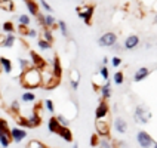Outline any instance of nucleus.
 Returning a JSON list of instances; mask_svg holds the SVG:
<instances>
[{
    "mask_svg": "<svg viewBox=\"0 0 157 148\" xmlns=\"http://www.w3.org/2000/svg\"><path fill=\"white\" fill-rule=\"evenodd\" d=\"M2 148H3V147H2Z\"/></svg>",
    "mask_w": 157,
    "mask_h": 148,
    "instance_id": "5fc2aeb1",
    "label": "nucleus"
},
{
    "mask_svg": "<svg viewBox=\"0 0 157 148\" xmlns=\"http://www.w3.org/2000/svg\"><path fill=\"white\" fill-rule=\"evenodd\" d=\"M113 126H114V131L117 132L119 135H124L128 132V122L123 117H116L113 122Z\"/></svg>",
    "mask_w": 157,
    "mask_h": 148,
    "instance_id": "ddd939ff",
    "label": "nucleus"
},
{
    "mask_svg": "<svg viewBox=\"0 0 157 148\" xmlns=\"http://www.w3.org/2000/svg\"><path fill=\"white\" fill-rule=\"evenodd\" d=\"M56 135H59L61 139L65 141V142H73V132H71L70 127H67V126H61Z\"/></svg>",
    "mask_w": 157,
    "mask_h": 148,
    "instance_id": "6ab92c4d",
    "label": "nucleus"
},
{
    "mask_svg": "<svg viewBox=\"0 0 157 148\" xmlns=\"http://www.w3.org/2000/svg\"><path fill=\"white\" fill-rule=\"evenodd\" d=\"M19 83L21 86L25 89H36V87L42 86V73L39 68L31 67L28 70L22 71L19 76Z\"/></svg>",
    "mask_w": 157,
    "mask_h": 148,
    "instance_id": "f257e3e1",
    "label": "nucleus"
},
{
    "mask_svg": "<svg viewBox=\"0 0 157 148\" xmlns=\"http://www.w3.org/2000/svg\"><path fill=\"white\" fill-rule=\"evenodd\" d=\"M59 127H61V124L58 122V119H56L55 116H52V117L49 119V122H48V131L51 132V133H58Z\"/></svg>",
    "mask_w": 157,
    "mask_h": 148,
    "instance_id": "412c9836",
    "label": "nucleus"
},
{
    "mask_svg": "<svg viewBox=\"0 0 157 148\" xmlns=\"http://www.w3.org/2000/svg\"><path fill=\"white\" fill-rule=\"evenodd\" d=\"M30 58H31V65L36 67V68H39V70H43L46 67H49L48 65V62L46 59H43V56L40 55V53H37L36 51H30Z\"/></svg>",
    "mask_w": 157,
    "mask_h": 148,
    "instance_id": "1a4fd4ad",
    "label": "nucleus"
},
{
    "mask_svg": "<svg viewBox=\"0 0 157 148\" xmlns=\"http://www.w3.org/2000/svg\"><path fill=\"white\" fill-rule=\"evenodd\" d=\"M136 142H138V145H140L141 148H150L154 145L153 136L145 131H140L136 133Z\"/></svg>",
    "mask_w": 157,
    "mask_h": 148,
    "instance_id": "423d86ee",
    "label": "nucleus"
},
{
    "mask_svg": "<svg viewBox=\"0 0 157 148\" xmlns=\"http://www.w3.org/2000/svg\"><path fill=\"white\" fill-rule=\"evenodd\" d=\"M153 22H154V24H156V25H157V12H156V13H154V18H153Z\"/></svg>",
    "mask_w": 157,
    "mask_h": 148,
    "instance_id": "8fccbe9b",
    "label": "nucleus"
},
{
    "mask_svg": "<svg viewBox=\"0 0 157 148\" xmlns=\"http://www.w3.org/2000/svg\"><path fill=\"white\" fill-rule=\"evenodd\" d=\"M56 119H58V122H59L61 126H67V127L70 126V120H68L67 117H64L62 114H58V116H56Z\"/></svg>",
    "mask_w": 157,
    "mask_h": 148,
    "instance_id": "79ce46f5",
    "label": "nucleus"
},
{
    "mask_svg": "<svg viewBox=\"0 0 157 148\" xmlns=\"http://www.w3.org/2000/svg\"><path fill=\"white\" fill-rule=\"evenodd\" d=\"M95 131L98 136L107 138L110 135V123L107 120H95Z\"/></svg>",
    "mask_w": 157,
    "mask_h": 148,
    "instance_id": "9d476101",
    "label": "nucleus"
},
{
    "mask_svg": "<svg viewBox=\"0 0 157 148\" xmlns=\"http://www.w3.org/2000/svg\"><path fill=\"white\" fill-rule=\"evenodd\" d=\"M40 73H42V86H43L46 90H52V89H55V87L59 85L61 80L53 76L51 67H46L43 70H40Z\"/></svg>",
    "mask_w": 157,
    "mask_h": 148,
    "instance_id": "f03ea898",
    "label": "nucleus"
},
{
    "mask_svg": "<svg viewBox=\"0 0 157 148\" xmlns=\"http://www.w3.org/2000/svg\"><path fill=\"white\" fill-rule=\"evenodd\" d=\"M110 114V107L107 104V101H99V104L95 110V120H107Z\"/></svg>",
    "mask_w": 157,
    "mask_h": 148,
    "instance_id": "6e6552de",
    "label": "nucleus"
},
{
    "mask_svg": "<svg viewBox=\"0 0 157 148\" xmlns=\"http://www.w3.org/2000/svg\"><path fill=\"white\" fill-rule=\"evenodd\" d=\"M51 70H52L53 76L56 78H62V65H61V59L58 56H53V61H52V65H51Z\"/></svg>",
    "mask_w": 157,
    "mask_h": 148,
    "instance_id": "a211bd4d",
    "label": "nucleus"
},
{
    "mask_svg": "<svg viewBox=\"0 0 157 148\" xmlns=\"http://www.w3.org/2000/svg\"><path fill=\"white\" fill-rule=\"evenodd\" d=\"M122 58H120V56H113V58H111V59H110V64H111V65H113V67H116V68H117V67H120V65H122Z\"/></svg>",
    "mask_w": 157,
    "mask_h": 148,
    "instance_id": "37998d69",
    "label": "nucleus"
},
{
    "mask_svg": "<svg viewBox=\"0 0 157 148\" xmlns=\"http://www.w3.org/2000/svg\"><path fill=\"white\" fill-rule=\"evenodd\" d=\"M70 85L73 90H77L78 89V85H80V73H77L76 70H73V73H71Z\"/></svg>",
    "mask_w": 157,
    "mask_h": 148,
    "instance_id": "4be33fe9",
    "label": "nucleus"
},
{
    "mask_svg": "<svg viewBox=\"0 0 157 148\" xmlns=\"http://www.w3.org/2000/svg\"><path fill=\"white\" fill-rule=\"evenodd\" d=\"M99 93H101V99H102V101H107V99L111 98V95H113V89H111L110 80H107L104 85L99 86Z\"/></svg>",
    "mask_w": 157,
    "mask_h": 148,
    "instance_id": "dca6fc26",
    "label": "nucleus"
},
{
    "mask_svg": "<svg viewBox=\"0 0 157 148\" xmlns=\"http://www.w3.org/2000/svg\"><path fill=\"white\" fill-rule=\"evenodd\" d=\"M0 98H2V92H0Z\"/></svg>",
    "mask_w": 157,
    "mask_h": 148,
    "instance_id": "864d4df0",
    "label": "nucleus"
},
{
    "mask_svg": "<svg viewBox=\"0 0 157 148\" xmlns=\"http://www.w3.org/2000/svg\"><path fill=\"white\" fill-rule=\"evenodd\" d=\"M0 132H3V133H8V135H10V127H9L8 122H6L5 119H0Z\"/></svg>",
    "mask_w": 157,
    "mask_h": 148,
    "instance_id": "f704fd0d",
    "label": "nucleus"
},
{
    "mask_svg": "<svg viewBox=\"0 0 157 148\" xmlns=\"http://www.w3.org/2000/svg\"><path fill=\"white\" fill-rule=\"evenodd\" d=\"M44 108H46L49 113H55V105H53L52 99H44Z\"/></svg>",
    "mask_w": 157,
    "mask_h": 148,
    "instance_id": "58836bf2",
    "label": "nucleus"
},
{
    "mask_svg": "<svg viewBox=\"0 0 157 148\" xmlns=\"http://www.w3.org/2000/svg\"><path fill=\"white\" fill-rule=\"evenodd\" d=\"M10 142H12V138H10V135L8 133H3V132H0V145L3 148H8L10 145Z\"/></svg>",
    "mask_w": 157,
    "mask_h": 148,
    "instance_id": "cd10ccee",
    "label": "nucleus"
},
{
    "mask_svg": "<svg viewBox=\"0 0 157 148\" xmlns=\"http://www.w3.org/2000/svg\"><path fill=\"white\" fill-rule=\"evenodd\" d=\"M0 9L8 10V12H13L15 10V3L12 0H0Z\"/></svg>",
    "mask_w": 157,
    "mask_h": 148,
    "instance_id": "b1692460",
    "label": "nucleus"
},
{
    "mask_svg": "<svg viewBox=\"0 0 157 148\" xmlns=\"http://www.w3.org/2000/svg\"><path fill=\"white\" fill-rule=\"evenodd\" d=\"M78 18L83 19V22L86 25L92 24V17H94V12H95V6L94 5H83V6H77L76 8Z\"/></svg>",
    "mask_w": 157,
    "mask_h": 148,
    "instance_id": "20e7f679",
    "label": "nucleus"
},
{
    "mask_svg": "<svg viewBox=\"0 0 157 148\" xmlns=\"http://www.w3.org/2000/svg\"><path fill=\"white\" fill-rule=\"evenodd\" d=\"M73 148H78V145H73Z\"/></svg>",
    "mask_w": 157,
    "mask_h": 148,
    "instance_id": "603ef678",
    "label": "nucleus"
},
{
    "mask_svg": "<svg viewBox=\"0 0 157 148\" xmlns=\"http://www.w3.org/2000/svg\"><path fill=\"white\" fill-rule=\"evenodd\" d=\"M18 64H19V68L22 71L28 70V68H31L33 65H31V61H28L25 58H18Z\"/></svg>",
    "mask_w": 157,
    "mask_h": 148,
    "instance_id": "2f4dec72",
    "label": "nucleus"
},
{
    "mask_svg": "<svg viewBox=\"0 0 157 148\" xmlns=\"http://www.w3.org/2000/svg\"><path fill=\"white\" fill-rule=\"evenodd\" d=\"M37 2H39V5H40V8H43L44 10H46V12H48V13H52V6H51V5H49V3H48V2H46V0H37Z\"/></svg>",
    "mask_w": 157,
    "mask_h": 148,
    "instance_id": "4c0bfd02",
    "label": "nucleus"
},
{
    "mask_svg": "<svg viewBox=\"0 0 157 148\" xmlns=\"http://www.w3.org/2000/svg\"><path fill=\"white\" fill-rule=\"evenodd\" d=\"M99 76H101V78L102 80H110V71H108V67L107 65H102L101 68H99Z\"/></svg>",
    "mask_w": 157,
    "mask_h": 148,
    "instance_id": "72a5a7b5",
    "label": "nucleus"
},
{
    "mask_svg": "<svg viewBox=\"0 0 157 148\" xmlns=\"http://www.w3.org/2000/svg\"><path fill=\"white\" fill-rule=\"evenodd\" d=\"M141 43V39L140 36L136 34H129L126 39H124V42H123V49L124 51H133V49H136Z\"/></svg>",
    "mask_w": 157,
    "mask_h": 148,
    "instance_id": "9b49d317",
    "label": "nucleus"
},
{
    "mask_svg": "<svg viewBox=\"0 0 157 148\" xmlns=\"http://www.w3.org/2000/svg\"><path fill=\"white\" fill-rule=\"evenodd\" d=\"M18 24L30 27V24H31V17H30L28 13H19V15H18Z\"/></svg>",
    "mask_w": 157,
    "mask_h": 148,
    "instance_id": "a878e982",
    "label": "nucleus"
},
{
    "mask_svg": "<svg viewBox=\"0 0 157 148\" xmlns=\"http://www.w3.org/2000/svg\"><path fill=\"white\" fill-rule=\"evenodd\" d=\"M17 42V36L15 34H5V40H3V47H12Z\"/></svg>",
    "mask_w": 157,
    "mask_h": 148,
    "instance_id": "393cba45",
    "label": "nucleus"
},
{
    "mask_svg": "<svg viewBox=\"0 0 157 148\" xmlns=\"http://www.w3.org/2000/svg\"><path fill=\"white\" fill-rule=\"evenodd\" d=\"M10 138L13 142H22V141L27 138V131L22 129V127H12L10 129Z\"/></svg>",
    "mask_w": 157,
    "mask_h": 148,
    "instance_id": "f8f14e48",
    "label": "nucleus"
},
{
    "mask_svg": "<svg viewBox=\"0 0 157 148\" xmlns=\"http://www.w3.org/2000/svg\"><path fill=\"white\" fill-rule=\"evenodd\" d=\"M58 30L61 31V34L64 36V37H68V27H67V24H65V21H58Z\"/></svg>",
    "mask_w": 157,
    "mask_h": 148,
    "instance_id": "473e14b6",
    "label": "nucleus"
},
{
    "mask_svg": "<svg viewBox=\"0 0 157 148\" xmlns=\"http://www.w3.org/2000/svg\"><path fill=\"white\" fill-rule=\"evenodd\" d=\"M25 6H27V10H28V15L30 17H39L40 15V5H39V2H36V0H27Z\"/></svg>",
    "mask_w": 157,
    "mask_h": 148,
    "instance_id": "2eb2a0df",
    "label": "nucleus"
},
{
    "mask_svg": "<svg viewBox=\"0 0 157 148\" xmlns=\"http://www.w3.org/2000/svg\"><path fill=\"white\" fill-rule=\"evenodd\" d=\"M150 74H151V70H150L148 67H140L138 70L133 73V82L135 83H140L142 80H145L147 77H150Z\"/></svg>",
    "mask_w": 157,
    "mask_h": 148,
    "instance_id": "4468645a",
    "label": "nucleus"
},
{
    "mask_svg": "<svg viewBox=\"0 0 157 148\" xmlns=\"http://www.w3.org/2000/svg\"><path fill=\"white\" fill-rule=\"evenodd\" d=\"M40 124H42V116H40V113L37 110H34L31 113V117H28V127L30 129H36Z\"/></svg>",
    "mask_w": 157,
    "mask_h": 148,
    "instance_id": "f3484780",
    "label": "nucleus"
},
{
    "mask_svg": "<svg viewBox=\"0 0 157 148\" xmlns=\"http://www.w3.org/2000/svg\"><path fill=\"white\" fill-rule=\"evenodd\" d=\"M18 31H19V34H22V36H27V31H28V27L25 25H21V24H18V28H17Z\"/></svg>",
    "mask_w": 157,
    "mask_h": 148,
    "instance_id": "49530a36",
    "label": "nucleus"
},
{
    "mask_svg": "<svg viewBox=\"0 0 157 148\" xmlns=\"http://www.w3.org/2000/svg\"><path fill=\"white\" fill-rule=\"evenodd\" d=\"M2 30H3V33H5V34H13L17 28H15V25H13V22H12V21H6V22H3Z\"/></svg>",
    "mask_w": 157,
    "mask_h": 148,
    "instance_id": "bb28decb",
    "label": "nucleus"
},
{
    "mask_svg": "<svg viewBox=\"0 0 157 148\" xmlns=\"http://www.w3.org/2000/svg\"><path fill=\"white\" fill-rule=\"evenodd\" d=\"M37 47L40 49V51H51L52 49V43H49V42H46L44 39H39L37 40Z\"/></svg>",
    "mask_w": 157,
    "mask_h": 148,
    "instance_id": "c85d7f7f",
    "label": "nucleus"
},
{
    "mask_svg": "<svg viewBox=\"0 0 157 148\" xmlns=\"http://www.w3.org/2000/svg\"><path fill=\"white\" fill-rule=\"evenodd\" d=\"M98 147L99 148H113V145H111V142L108 141V138H101Z\"/></svg>",
    "mask_w": 157,
    "mask_h": 148,
    "instance_id": "ea45409f",
    "label": "nucleus"
},
{
    "mask_svg": "<svg viewBox=\"0 0 157 148\" xmlns=\"http://www.w3.org/2000/svg\"><path fill=\"white\" fill-rule=\"evenodd\" d=\"M37 21L43 28H58V22H56V19L52 13H46V15L40 13L37 17Z\"/></svg>",
    "mask_w": 157,
    "mask_h": 148,
    "instance_id": "0eeeda50",
    "label": "nucleus"
},
{
    "mask_svg": "<svg viewBox=\"0 0 157 148\" xmlns=\"http://www.w3.org/2000/svg\"><path fill=\"white\" fill-rule=\"evenodd\" d=\"M116 43H117V34L114 31H107V33L98 37V46L99 47H107V49L110 47L111 49Z\"/></svg>",
    "mask_w": 157,
    "mask_h": 148,
    "instance_id": "39448f33",
    "label": "nucleus"
},
{
    "mask_svg": "<svg viewBox=\"0 0 157 148\" xmlns=\"http://www.w3.org/2000/svg\"><path fill=\"white\" fill-rule=\"evenodd\" d=\"M21 101H22V102H25V104H33V102L36 101V93L34 92H31V90H27V92L22 93Z\"/></svg>",
    "mask_w": 157,
    "mask_h": 148,
    "instance_id": "5701e85b",
    "label": "nucleus"
},
{
    "mask_svg": "<svg viewBox=\"0 0 157 148\" xmlns=\"http://www.w3.org/2000/svg\"><path fill=\"white\" fill-rule=\"evenodd\" d=\"M111 49H113L114 52H120V51H123V44H120L119 42H117V43L114 44V46L111 47Z\"/></svg>",
    "mask_w": 157,
    "mask_h": 148,
    "instance_id": "de8ad7c7",
    "label": "nucleus"
},
{
    "mask_svg": "<svg viewBox=\"0 0 157 148\" xmlns=\"http://www.w3.org/2000/svg\"><path fill=\"white\" fill-rule=\"evenodd\" d=\"M151 117H153V113L150 111V108L145 104H140L135 107V110H133V120L136 123L147 124L151 120Z\"/></svg>",
    "mask_w": 157,
    "mask_h": 148,
    "instance_id": "7ed1b4c3",
    "label": "nucleus"
},
{
    "mask_svg": "<svg viewBox=\"0 0 157 148\" xmlns=\"http://www.w3.org/2000/svg\"><path fill=\"white\" fill-rule=\"evenodd\" d=\"M42 39H44V40L49 42V43H53L52 30H51V28H43V30H42Z\"/></svg>",
    "mask_w": 157,
    "mask_h": 148,
    "instance_id": "7c9ffc66",
    "label": "nucleus"
},
{
    "mask_svg": "<svg viewBox=\"0 0 157 148\" xmlns=\"http://www.w3.org/2000/svg\"><path fill=\"white\" fill-rule=\"evenodd\" d=\"M99 139H101V136H98V135H92V138H90V145L92 147H98L99 145Z\"/></svg>",
    "mask_w": 157,
    "mask_h": 148,
    "instance_id": "a18cd8bd",
    "label": "nucleus"
},
{
    "mask_svg": "<svg viewBox=\"0 0 157 148\" xmlns=\"http://www.w3.org/2000/svg\"><path fill=\"white\" fill-rule=\"evenodd\" d=\"M17 123L19 124V127H28V119H25V117H22V116H19V117H17Z\"/></svg>",
    "mask_w": 157,
    "mask_h": 148,
    "instance_id": "a19ab883",
    "label": "nucleus"
},
{
    "mask_svg": "<svg viewBox=\"0 0 157 148\" xmlns=\"http://www.w3.org/2000/svg\"><path fill=\"white\" fill-rule=\"evenodd\" d=\"M27 37H30V39H37V37H39V31L34 30V28H28V31H27Z\"/></svg>",
    "mask_w": 157,
    "mask_h": 148,
    "instance_id": "c03bdc74",
    "label": "nucleus"
},
{
    "mask_svg": "<svg viewBox=\"0 0 157 148\" xmlns=\"http://www.w3.org/2000/svg\"><path fill=\"white\" fill-rule=\"evenodd\" d=\"M10 111L13 114H17V113H19V110H21V104H19V101L18 99H13L12 102H10Z\"/></svg>",
    "mask_w": 157,
    "mask_h": 148,
    "instance_id": "c9c22d12",
    "label": "nucleus"
},
{
    "mask_svg": "<svg viewBox=\"0 0 157 148\" xmlns=\"http://www.w3.org/2000/svg\"><path fill=\"white\" fill-rule=\"evenodd\" d=\"M0 68L5 71L6 74H10L12 71H13V64L12 61L6 58V56H0Z\"/></svg>",
    "mask_w": 157,
    "mask_h": 148,
    "instance_id": "aec40b11",
    "label": "nucleus"
},
{
    "mask_svg": "<svg viewBox=\"0 0 157 148\" xmlns=\"http://www.w3.org/2000/svg\"><path fill=\"white\" fill-rule=\"evenodd\" d=\"M114 85H117V86H122L123 83H124V74H123V71H116L114 73Z\"/></svg>",
    "mask_w": 157,
    "mask_h": 148,
    "instance_id": "c756f323",
    "label": "nucleus"
},
{
    "mask_svg": "<svg viewBox=\"0 0 157 148\" xmlns=\"http://www.w3.org/2000/svg\"><path fill=\"white\" fill-rule=\"evenodd\" d=\"M153 148H157V142H154V145H153Z\"/></svg>",
    "mask_w": 157,
    "mask_h": 148,
    "instance_id": "3c124183",
    "label": "nucleus"
},
{
    "mask_svg": "<svg viewBox=\"0 0 157 148\" xmlns=\"http://www.w3.org/2000/svg\"><path fill=\"white\" fill-rule=\"evenodd\" d=\"M27 148H46V147H44V145L42 144V142H40V141L31 139L30 142H28V144H27Z\"/></svg>",
    "mask_w": 157,
    "mask_h": 148,
    "instance_id": "e433bc0d",
    "label": "nucleus"
},
{
    "mask_svg": "<svg viewBox=\"0 0 157 148\" xmlns=\"http://www.w3.org/2000/svg\"><path fill=\"white\" fill-rule=\"evenodd\" d=\"M108 62H110V58H108V56H104V58H102V65H108Z\"/></svg>",
    "mask_w": 157,
    "mask_h": 148,
    "instance_id": "09e8293b",
    "label": "nucleus"
}]
</instances>
